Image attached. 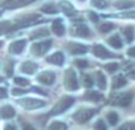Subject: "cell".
<instances>
[{
    "instance_id": "27",
    "label": "cell",
    "mask_w": 135,
    "mask_h": 130,
    "mask_svg": "<svg viewBox=\"0 0 135 130\" xmlns=\"http://www.w3.org/2000/svg\"><path fill=\"white\" fill-rule=\"evenodd\" d=\"M41 11L44 13H48V14H54L57 12V7L54 4H46L41 7Z\"/></svg>"
},
{
    "instance_id": "9",
    "label": "cell",
    "mask_w": 135,
    "mask_h": 130,
    "mask_svg": "<svg viewBox=\"0 0 135 130\" xmlns=\"http://www.w3.org/2000/svg\"><path fill=\"white\" fill-rule=\"evenodd\" d=\"M55 73L54 72H50V71H44L42 73L38 74L37 77V81H40V84L42 85H53L54 81H55Z\"/></svg>"
},
{
    "instance_id": "47",
    "label": "cell",
    "mask_w": 135,
    "mask_h": 130,
    "mask_svg": "<svg viewBox=\"0 0 135 130\" xmlns=\"http://www.w3.org/2000/svg\"><path fill=\"white\" fill-rule=\"evenodd\" d=\"M1 46H3V42H0V47H1Z\"/></svg>"
},
{
    "instance_id": "49",
    "label": "cell",
    "mask_w": 135,
    "mask_h": 130,
    "mask_svg": "<svg viewBox=\"0 0 135 130\" xmlns=\"http://www.w3.org/2000/svg\"><path fill=\"white\" fill-rule=\"evenodd\" d=\"M0 11H1V8H0Z\"/></svg>"
},
{
    "instance_id": "33",
    "label": "cell",
    "mask_w": 135,
    "mask_h": 130,
    "mask_svg": "<svg viewBox=\"0 0 135 130\" xmlns=\"http://www.w3.org/2000/svg\"><path fill=\"white\" fill-rule=\"evenodd\" d=\"M117 68H118L117 62H110V63L105 64V69H107L109 73H114V72H116Z\"/></svg>"
},
{
    "instance_id": "4",
    "label": "cell",
    "mask_w": 135,
    "mask_h": 130,
    "mask_svg": "<svg viewBox=\"0 0 135 130\" xmlns=\"http://www.w3.org/2000/svg\"><path fill=\"white\" fill-rule=\"evenodd\" d=\"M18 104L26 110H35L43 107L46 103L41 99H37V98H22L21 100H18Z\"/></svg>"
},
{
    "instance_id": "18",
    "label": "cell",
    "mask_w": 135,
    "mask_h": 130,
    "mask_svg": "<svg viewBox=\"0 0 135 130\" xmlns=\"http://www.w3.org/2000/svg\"><path fill=\"white\" fill-rule=\"evenodd\" d=\"M15 115H16V111L11 105H5V106H3L0 109V116L4 119H10V118L15 117Z\"/></svg>"
},
{
    "instance_id": "14",
    "label": "cell",
    "mask_w": 135,
    "mask_h": 130,
    "mask_svg": "<svg viewBox=\"0 0 135 130\" xmlns=\"http://www.w3.org/2000/svg\"><path fill=\"white\" fill-rule=\"evenodd\" d=\"M47 62L51 64H55V66H62L65 62V56L61 51H56V53L51 54L50 56L47 57Z\"/></svg>"
},
{
    "instance_id": "37",
    "label": "cell",
    "mask_w": 135,
    "mask_h": 130,
    "mask_svg": "<svg viewBox=\"0 0 135 130\" xmlns=\"http://www.w3.org/2000/svg\"><path fill=\"white\" fill-rule=\"evenodd\" d=\"M84 85L85 87H91L93 85V80H92L91 75H85L84 77Z\"/></svg>"
},
{
    "instance_id": "38",
    "label": "cell",
    "mask_w": 135,
    "mask_h": 130,
    "mask_svg": "<svg viewBox=\"0 0 135 130\" xmlns=\"http://www.w3.org/2000/svg\"><path fill=\"white\" fill-rule=\"evenodd\" d=\"M117 17H121V18H135V11H133V12L121 13V14H117Z\"/></svg>"
},
{
    "instance_id": "43",
    "label": "cell",
    "mask_w": 135,
    "mask_h": 130,
    "mask_svg": "<svg viewBox=\"0 0 135 130\" xmlns=\"http://www.w3.org/2000/svg\"><path fill=\"white\" fill-rule=\"evenodd\" d=\"M23 130H36L35 128L31 124H28V123H24L23 124Z\"/></svg>"
},
{
    "instance_id": "5",
    "label": "cell",
    "mask_w": 135,
    "mask_h": 130,
    "mask_svg": "<svg viewBox=\"0 0 135 130\" xmlns=\"http://www.w3.org/2000/svg\"><path fill=\"white\" fill-rule=\"evenodd\" d=\"M94 113H96L94 109H80L73 115V118L78 123H85L91 119L94 116Z\"/></svg>"
},
{
    "instance_id": "25",
    "label": "cell",
    "mask_w": 135,
    "mask_h": 130,
    "mask_svg": "<svg viewBox=\"0 0 135 130\" xmlns=\"http://www.w3.org/2000/svg\"><path fill=\"white\" fill-rule=\"evenodd\" d=\"M49 130H67V125L64 122H60V121H55V122L50 123L48 127Z\"/></svg>"
},
{
    "instance_id": "22",
    "label": "cell",
    "mask_w": 135,
    "mask_h": 130,
    "mask_svg": "<svg viewBox=\"0 0 135 130\" xmlns=\"http://www.w3.org/2000/svg\"><path fill=\"white\" fill-rule=\"evenodd\" d=\"M135 6V1L134 0H117L115 3V7L120 8V10H124V8H130Z\"/></svg>"
},
{
    "instance_id": "17",
    "label": "cell",
    "mask_w": 135,
    "mask_h": 130,
    "mask_svg": "<svg viewBox=\"0 0 135 130\" xmlns=\"http://www.w3.org/2000/svg\"><path fill=\"white\" fill-rule=\"evenodd\" d=\"M37 68H38L37 63H35V62H32V61H25L21 66V71L25 74H30V75L35 73V72L37 71Z\"/></svg>"
},
{
    "instance_id": "23",
    "label": "cell",
    "mask_w": 135,
    "mask_h": 130,
    "mask_svg": "<svg viewBox=\"0 0 135 130\" xmlns=\"http://www.w3.org/2000/svg\"><path fill=\"white\" fill-rule=\"evenodd\" d=\"M85 98L87 100H90V102H99V100H102L103 97L97 91H87L85 93Z\"/></svg>"
},
{
    "instance_id": "39",
    "label": "cell",
    "mask_w": 135,
    "mask_h": 130,
    "mask_svg": "<svg viewBox=\"0 0 135 130\" xmlns=\"http://www.w3.org/2000/svg\"><path fill=\"white\" fill-rule=\"evenodd\" d=\"M24 93H26V91H24V89H22V88H13L12 89L13 96H22V94H24Z\"/></svg>"
},
{
    "instance_id": "19",
    "label": "cell",
    "mask_w": 135,
    "mask_h": 130,
    "mask_svg": "<svg viewBox=\"0 0 135 130\" xmlns=\"http://www.w3.org/2000/svg\"><path fill=\"white\" fill-rule=\"evenodd\" d=\"M13 30H15V23L13 22H8V21L0 22V36L5 35V33Z\"/></svg>"
},
{
    "instance_id": "36",
    "label": "cell",
    "mask_w": 135,
    "mask_h": 130,
    "mask_svg": "<svg viewBox=\"0 0 135 130\" xmlns=\"http://www.w3.org/2000/svg\"><path fill=\"white\" fill-rule=\"evenodd\" d=\"M74 64H75L78 68H86V67L89 66V62H87L86 60H75Z\"/></svg>"
},
{
    "instance_id": "29",
    "label": "cell",
    "mask_w": 135,
    "mask_h": 130,
    "mask_svg": "<svg viewBox=\"0 0 135 130\" xmlns=\"http://www.w3.org/2000/svg\"><path fill=\"white\" fill-rule=\"evenodd\" d=\"M123 33H124L126 41H127L128 43H130V42L133 41V38H134V29H133L132 26H127V28L123 30Z\"/></svg>"
},
{
    "instance_id": "42",
    "label": "cell",
    "mask_w": 135,
    "mask_h": 130,
    "mask_svg": "<svg viewBox=\"0 0 135 130\" xmlns=\"http://www.w3.org/2000/svg\"><path fill=\"white\" fill-rule=\"evenodd\" d=\"M128 55L130 57H135V47H132V48L128 49Z\"/></svg>"
},
{
    "instance_id": "15",
    "label": "cell",
    "mask_w": 135,
    "mask_h": 130,
    "mask_svg": "<svg viewBox=\"0 0 135 130\" xmlns=\"http://www.w3.org/2000/svg\"><path fill=\"white\" fill-rule=\"evenodd\" d=\"M51 31H53L56 36H64L65 31H66L64 22H62L61 19H55V21L53 22V24H51Z\"/></svg>"
},
{
    "instance_id": "10",
    "label": "cell",
    "mask_w": 135,
    "mask_h": 130,
    "mask_svg": "<svg viewBox=\"0 0 135 130\" xmlns=\"http://www.w3.org/2000/svg\"><path fill=\"white\" fill-rule=\"evenodd\" d=\"M92 51H93L94 56L99 57V59H110V57H114V54L110 50H108L102 44H96L93 47V49H92Z\"/></svg>"
},
{
    "instance_id": "31",
    "label": "cell",
    "mask_w": 135,
    "mask_h": 130,
    "mask_svg": "<svg viewBox=\"0 0 135 130\" xmlns=\"http://www.w3.org/2000/svg\"><path fill=\"white\" fill-rule=\"evenodd\" d=\"M112 29H114V24H111V23H103L99 25V31L103 33H108Z\"/></svg>"
},
{
    "instance_id": "32",
    "label": "cell",
    "mask_w": 135,
    "mask_h": 130,
    "mask_svg": "<svg viewBox=\"0 0 135 130\" xmlns=\"http://www.w3.org/2000/svg\"><path fill=\"white\" fill-rule=\"evenodd\" d=\"M94 130H108V127L103 119H98L94 123Z\"/></svg>"
},
{
    "instance_id": "11",
    "label": "cell",
    "mask_w": 135,
    "mask_h": 130,
    "mask_svg": "<svg viewBox=\"0 0 135 130\" xmlns=\"http://www.w3.org/2000/svg\"><path fill=\"white\" fill-rule=\"evenodd\" d=\"M68 51L72 55H83V54H86L89 50V47L84 46V44L80 43H75V42H71V43L67 46Z\"/></svg>"
},
{
    "instance_id": "13",
    "label": "cell",
    "mask_w": 135,
    "mask_h": 130,
    "mask_svg": "<svg viewBox=\"0 0 135 130\" xmlns=\"http://www.w3.org/2000/svg\"><path fill=\"white\" fill-rule=\"evenodd\" d=\"M33 1H35V0H6L5 3H4V8L15 10V8L26 6L28 4L33 3Z\"/></svg>"
},
{
    "instance_id": "30",
    "label": "cell",
    "mask_w": 135,
    "mask_h": 130,
    "mask_svg": "<svg viewBox=\"0 0 135 130\" xmlns=\"http://www.w3.org/2000/svg\"><path fill=\"white\" fill-rule=\"evenodd\" d=\"M91 5L94 6L96 8L104 10L105 7H108V1H105V0H91Z\"/></svg>"
},
{
    "instance_id": "40",
    "label": "cell",
    "mask_w": 135,
    "mask_h": 130,
    "mask_svg": "<svg viewBox=\"0 0 135 130\" xmlns=\"http://www.w3.org/2000/svg\"><path fill=\"white\" fill-rule=\"evenodd\" d=\"M89 18L93 22V23H97L98 22V16L94 12H89Z\"/></svg>"
},
{
    "instance_id": "20",
    "label": "cell",
    "mask_w": 135,
    "mask_h": 130,
    "mask_svg": "<svg viewBox=\"0 0 135 130\" xmlns=\"http://www.w3.org/2000/svg\"><path fill=\"white\" fill-rule=\"evenodd\" d=\"M109 46H111L115 49H121L123 47V41L121 39L120 35H112L109 39H108Z\"/></svg>"
},
{
    "instance_id": "2",
    "label": "cell",
    "mask_w": 135,
    "mask_h": 130,
    "mask_svg": "<svg viewBox=\"0 0 135 130\" xmlns=\"http://www.w3.org/2000/svg\"><path fill=\"white\" fill-rule=\"evenodd\" d=\"M64 85L67 91H76L79 88V82L76 78V73L72 68L67 69L64 78Z\"/></svg>"
},
{
    "instance_id": "8",
    "label": "cell",
    "mask_w": 135,
    "mask_h": 130,
    "mask_svg": "<svg viewBox=\"0 0 135 130\" xmlns=\"http://www.w3.org/2000/svg\"><path fill=\"white\" fill-rule=\"evenodd\" d=\"M73 35L78 36V37H81V38H87V37H91V30L86 24H75L73 28Z\"/></svg>"
},
{
    "instance_id": "1",
    "label": "cell",
    "mask_w": 135,
    "mask_h": 130,
    "mask_svg": "<svg viewBox=\"0 0 135 130\" xmlns=\"http://www.w3.org/2000/svg\"><path fill=\"white\" fill-rule=\"evenodd\" d=\"M73 104H74V98L71 97V96H65V97H62L59 102L54 105V107L50 111V115L53 116L60 115V113L65 112L66 110H68Z\"/></svg>"
},
{
    "instance_id": "12",
    "label": "cell",
    "mask_w": 135,
    "mask_h": 130,
    "mask_svg": "<svg viewBox=\"0 0 135 130\" xmlns=\"http://www.w3.org/2000/svg\"><path fill=\"white\" fill-rule=\"evenodd\" d=\"M26 47V41L25 39H17V41L12 42L8 47V51L13 55H18V54H21L22 51L25 49Z\"/></svg>"
},
{
    "instance_id": "46",
    "label": "cell",
    "mask_w": 135,
    "mask_h": 130,
    "mask_svg": "<svg viewBox=\"0 0 135 130\" xmlns=\"http://www.w3.org/2000/svg\"><path fill=\"white\" fill-rule=\"evenodd\" d=\"M128 77H129L130 79L135 80V69H134V71H132V72H129V73H128Z\"/></svg>"
},
{
    "instance_id": "45",
    "label": "cell",
    "mask_w": 135,
    "mask_h": 130,
    "mask_svg": "<svg viewBox=\"0 0 135 130\" xmlns=\"http://www.w3.org/2000/svg\"><path fill=\"white\" fill-rule=\"evenodd\" d=\"M4 130H17V128H16L13 124H6Z\"/></svg>"
},
{
    "instance_id": "3",
    "label": "cell",
    "mask_w": 135,
    "mask_h": 130,
    "mask_svg": "<svg viewBox=\"0 0 135 130\" xmlns=\"http://www.w3.org/2000/svg\"><path fill=\"white\" fill-rule=\"evenodd\" d=\"M53 41L51 39H46V41H41L37 43H33L31 47V53L35 56H43L44 54L51 48Z\"/></svg>"
},
{
    "instance_id": "28",
    "label": "cell",
    "mask_w": 135,
    "mask_h": 130,
    "mask_svg": "<svg viewBox=\"0 0 135 130\" xmlns=\"http://www.w3.org/2000/svg\"><path fill=\"white\" fill-rule=\"evenodd\" d=\"M107 119L109 122V124L116 125V123L118 122V115L115 111H110V112L107 113Z\"/></svg>"
},
{
    "instance_id": "41",
    "label": "cell",
    "mask_w": 135,
    "mask_h": 130,
    "mask_svg": "<svg viewBox=\"0 0 135 130\" xmlns=\"http://www.w3.org/2000/svg\"><path fill=\"white\" fill-rule=\"evenodd\" d=\"M7 97V91L4 87H0V98H6Z\"/></svg>"
},
{
    "instance_id": "34",
    "label": "cell",
    "mask_w": 135,
    "mask_h": 130,
    "mask_svg": "<svg viewBox=\"0 0 135 130\" xmlns=\"http://www.w3.org/2000/svg\"><path fill=\"white\" fill-rule=\"evenodd\" d=\"M15 82L19 86H28L29 85V80L25 79V78H22V77H17L15 78Z\"/></svg>"
},
{
    "instance_id": "26",
    "label": "cell",
    "mask_w": 135,
    "mask_h": 130,
    "mask_svg": "<svg viewBox=\"0 0 135 130\" xmlns=\"http://www.w3.org/2000/svg\"><path fill=\"white\" fill-rule=\"evenodd\" d=\"M48 35H49L48 29L41 28V29H38V30L33 31L32 35H31V38H41V37H46V36H48Z\"/></svg>"
},
{
    "instance_id": "35",
    "label": "cell",
    "mask_w": 135,
    "mask_h": 130,
    "mask_svg": "<svg viewBox=\"0 0 135 130\" xmlns=\"http://www.w3.org/2000/svg\"><path fill=\"white\" fill-rule=\"evenodd\" d=\"M118 130H135V122H127L121 125Z\"/></svg>"
},
{
    "instance_id": "6",
    "label": "cell",
    "mask_w": 135,
    "mask_h": 130,
    "mask_svg": "<svg viewBox=\"0 0 135 130\" xmlns=\"http://www.w3.org/2000/svg\"><path fill=\"white\" fill-rule=\"evenodd\" d=\"M41 19V17H40V14H29L26 16V17L22 18L21 21H18L15 23V30H17V29H21V28H25V26H29V25H32V24H35L37 21H40Z\"/></svg>"
},
{
    "instance_id": "21",
    "label": "cell",
    "mask_w": 135,
    "mask_h": 130,
    "mask_svg": "<svg viewBox=\"0 0 135 130\" xmlns=\"http://www.w3.org/2000/svg\"><path fill=\"white\" fill-rule=\"evenodd\" d=\"M96 82H97V86L100 89H105L107 88V77L103 72L98 71L96 73Z\"/></svg>"
},
{
    "instance_id": "24",
    "label": "cell",
    "mask_w": 135,
    "mask_h": 130,
    "mask_svg": "<svg viewBox=\"0 0 135 130\" xmlns=\"http://www.w3.org/2000/svg\"><path fill=\"white\" fill-rule=\"evenodd\" d=\"M127 84V80L123 75H117L116 78H114V81H112V88L114 89H118L121 87L126 86Z\"/></svg>"
},
{
    "instance_id": "44",
    "label": "cell",
    "mask_w": 135,
    "mask_h": 130,
    "mask_svg": "<svg viewBox=\"0 0 135 130\" xmlns=\"http://www.w3.org/2000/svg\"><path fill=\"white\" fill-rule=\"evenodd\" d=\"M32 89L35 92H37V93H41V94H43V96L47 94L46 92H43V89H42V88H38V87H32Z\"/></svg>"
},
{
    "instance_id": "16",
    "label": "cell",
    "mask_w": 135,
    "mask_h": 130,
    "mask_svg": "<svg viewBox=\"0 0 135 130\" xmlns=\"http://www.w3.org/2000/svg\"><path fill=\"white\" fill-rule=\"evenodd\" d=\"M60 8H61V11L65 13L66 16H74L76 13L75 8H74V6L72 5L69 1H67V0H62L61 3H60Z\"/></svg>"
},
{
    "instance_id": "48",
    "label": "cell",
    "mask_w": 135,
    "mask_h": 130,
    "mask_svg": "<svg viewBox=\"0 0 135 130\" xmlns=\"http://www.w3.org/2000/svg\"><path fill=\"white\" fill-rule=\"evenodd\" d=\"M79 1H85V0H79Z\"/></svg>"
},
{
    "instance_id": "7",
    "label": "cell",
    "mask_w": 135,
    "mask_h": 130,
    "mask_svg": "<svg viewBox=\"0 0 135 130\" xmlns=\"http://www.w3.org/2000/svg\"><path fill=\"white\" fill-rule=\"evenodd\" d=\"M133 99V93L130 92H126V93H121L117 94L112 100V104L118 105V106H128L132 103Z\"/></svg>"
}]
</instances>
